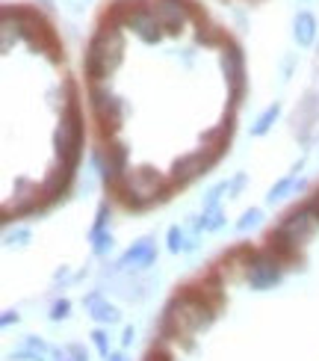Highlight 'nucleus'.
Masks as SVG:
<instances>
[{
  "instance_id": "1",
  "label": "nucleus",
  "mask_w": 319,
  "mask_h": 361,
  "mask_svg": "<svg viewBox=\"0 0 319 361\" xmlns=\"http://www.w3.org/2000/svg\"><path fill=\"white\" fill-rule=\"evenodd\" d=\"M121 54H125V39H121V30L110 21H104L101 30L95 33V39L89 42L86 51V74L92 80H104L118 63Z\"/></svg>"
},
{
  "instance_id": "2",
  "label": "nucleus",
  "mask_w": 319,
  "mask_h": 361,
  "mask_svg": "<svg viewBox=\"0 0 319 361\" xmlns=\"http://www.w3.org/2000/svg\"><path fill=\"white\" fill-rule=\"evenodd\" d=\"M56 154H59V166L74 172L83 154V118L77 101H68V107L63 113V125L56 130Z\"/></svg>"
},
{
  "instance_id": "3",
  "label": "nucleus",
  "mask_w": 319,
  "mask_h": 361,
  "mask_svg": "<svg viewBox=\"0 0 319 361\" xmlns=\"http://www.w3.org/2000/svg\"><path fill=\"white\" fill-rule=\"evenodd\" d=\"M281 269H284V264L269 249L251 252L246 258V279H249V284L254 290H266V288H272V284H278Z\"/></svg>"
},
{
  "instance_id": "4",
  "label": "nucleus",
  "mask_w": 319,
  "mask_h": 361,
  "mask_svg": "<svg viewBox=\"0 0 319 361\" xmlns=\"http://www.w3.org/2000/svg\"><path fill=\"white\" fill-rule=\"evenodd\" d=\"M219 157H222V152H216V148H199V152H192L187 157L175 160L172 180H175V184H189L192 178H199L201 172H207Z\"/></svg>"
},
{
  "instance_id": "5",
  "label": "nucleus",
  "mask_w": 319,
  "mask_h": 361,
  "mask_svg": "<svg viewBox=\"0 0 319 361\" xmlns=\"http://www.w3.org/2000/svg\"><path fill=\"white\" fill-rule=\"evenodd\" d=\"M89 104H92V113L101 122L104 133H115L118 122H121V101L106 92V89L92 86V89H89Z\"/></svg>"
},
{
  "instance_id": "6",
  "label": "nucleus",
  "mask_w": 319,
  "mask_h": 361,
  "mask_svg": "<svg viewBox=\"0 0 319 361\" xmlns=\"http://www.w3.org/2000/svg\"><path fill=\"white\" fill-rule=\"evenodd\" d=\"M225 54H222V71H225V78L227 83H231L234 89V104L242 98V92H246V59H242V51L237 48L234 42H225L222 44Z\"/></svg>"
},
{
  "instance_id": "7",
  "label": "nucleus",
  "mask_w": 319,
  "mask_h": 361,
  "mask_svg": "<svg viewBox=\"0 0 319 361\" xmlns=\"http://www.w3.org/2000/svg\"><path fill=\"white\" fill-rule=\"evenodd\" d=\"M151 9H154L157 21L163 24L165 33H180V27L192 18V4L189 0H157Z\"/></svg>"
},
{
  "instance_id": "8",
  "label": "nucleus",
  "mask_w": 319,
  "mask_h": 361,
  "mask_svg": "<svg viewBox=\"0 0 319 361\" xmlns=\"http://www.w3.org/2000/svg\"><path fill=\"white\" fill-rule=\"evenodd\" d=\"M101 172H104L106 187L115 190L121 180L127 178V148H125V145H118V142H113L110 148H106V152H104V166H101Z\"/></svg>"
},
{
  "instance_id": "9",
  "label": "nucleus",
  "mask_w": 319,
  "mask_h": 361,
  "mask_svg": "<svg viewBox=\"0 0 319 361\" xmlns=\"http://www.w3.org/2000/svg\"><path fill=\"white\" fill-rule=\"evenodd\" d=\"M278 228H281L287 237H290L293 243H299V246H301V243H305V240L313 234V228H316V216L311 214L308 204H305V207L293 210V214H287Z\"/></svg>"
},
{
  "instance_id": "10",
  "label": "nucleus",
  "mask_w": 319,
  "mask_h": 361,
  "mask_svg": "<svg viewBox=\"0 0 319 361\" xmlns=\"http://www.w3.org/2000/svg\"><path fill=\"white\" fill-rule=\"evenodd\" d=\"M127 27H130L142 42H148V44L160 42V36H163V24L157 21L154 9H148V6H139V9H136V12H133V18L127 21Z\"/></svg>"
},
{
  "instance_id": "11",
  "label": "nucleus",
  "mask_w": 319,
  "mask_h": 361,
  "mask_svg": "<svg viewBox=\"0 0 319 361\" xmlns=\"http://www.w3.org/2000/svg\"><path fill=\"white\" fill-rule=\"evenodd\" d=\"M154 258H157L154 243H151V240H139V243H133V246L118 258V267H121V269H133V267L142 269V267L154 264Z\"/></svg>"
},
{
  "instance_id": "12",
  "label": "nucleus",
  "mask_w": 319,
  "mask_h": 361,
  "mask_svg": "<svg viewBox=\"0 0 319 361\" xmlns=\"http://www.w3.org/2000/svg\"><path fill=\"white\" fill-rule=\"evenodd\" d=\"M266 249L275 255V258L281 261V264H290V261H296L299 258V243H293L290 237H287L281 228H275L269 234V243H266Z\"/></svg>"
},
{
  "instance_id": "13",
  "label": "nucleus",
  "mask_w": 319,
  "mask_h": 361,
  "mask_svg": "<svg viewBox=\"0 0 319 361\" xmlns=\"http://www.w3.org/2000/svg\"><path fill=\"white\" fill-rule=\"evenodd\" d=\"M86 308H89V314L98 320V323H118V311L106 302V299L101 296V293H89L86 296Z\"/></svg>"
},
{
  "instance_id": "14",
  "label": "nucleus",
  "mask_w": 319,
  "mask_h": 361,
  "mask_svg": "<svg viewBox=\"0 0 319 361\" xmlns=\"http://www.w3.org/2000/svg\"><path fill=\"white\" fill-rule=\"evenodd\" d=\"M293 27H296V30H293L296 42L301 44V48H311L313 39H316V18H313V15H311V12H299Z\"/></svg>"
},
{
  "instance_id": "15",
  "label": "nucleus",
  "mask_w": 319,
  "mask_h": 361,
  "mask_svg": "<svg viewBox=\"0 0 319 361\" xmlns=\"http://www.w3.org/2000/svg\"><path fill=\"white\" fill-rule=\"evenodd\" d=\"M278 116H281V104H269V107L263 110V116L257 118V125L251 128V133H254V137H263V133H266L272 125H275Z\"/></svg>"
},
{
  "instance_id": "16",
  "label": "nucleus",
  "mask_w": 319,
  "mask_h": 361,
  "mask_svg": "<svg viewBox=\"0 0 319 361\" xmlns=\"http://www.w3.org/2000/svg\"><path fill=\"white\" fill-rule=\"evenodd\" d=\"M51 355H54V361H86L89 355H86V350L80 347V343H68V347H56V350H51Z\"/></svg>"
},
{
  "instance_id": "17",
  "label": "nucleus",
  "mask_w": 319,
  "mask_h": 361,
  "mask_svg": "<svg viewBox=\"0 0 319 361\" xmlns=\"http://www.w3.org/2000/svg\"><path fill=\"white\" fill-rule=\"evenodd\" d=\"M169 252H189V240H187V234H184V228L180 225H172L169 228Z\"/></svg>"
},
{
  "instance_id": "18",
  "label": "nucleus",
  "mask_w": 319,
  "mask_h": 361,
  "mask_svg": "<svg viewBox=\"0 0 319 361\" xmlns=\"http://www.w3.org/2000/svg\"><path fill=\"white\" fill-rule=\"evenodd\" d=\"M293 187H296V175H287V178H281L278 184L269 190V195H266V199H269V202H278V199H284V195L290 192Z\"/></svg>"
},
{
  "instance_id": "19",
  "label": "nucleus",
  "mask_w": 319,
  "mask_h": 361,
  "mask_svg": "<svg viewBox=\"0 0 319 361\" xmlns=\"http://www.w3.org/2000/svg\"><path fill=\"white\" fill-rule=\"evenodd\" d=\"M110 249H113V234L110 231H98V234H92V252L95 255H110Z\"/></svg>"
},
{
  "instance_id": "20",
  "label": "nucleus",
  "mask_w": 319,
  "mask_h": 361,
  "mask_svg": "<svg viewBox=\"0 0 319 361\" xmlns=\"http://www.w3.org/2000/svg\"><path fill=\"white\" fill-rule=\"evenodd\" d=\"M199 42H201V44H210V48H213V44H225V39H222V33H219L216 27H201Z\"/></svg>"
},
{
  "instance_id": "21",
  "label": "nucleus",
  "mask_w": 319,
  "mask_h": 361,
  "mask_svg": "<svg viewBox=\"0 0 319 361\" xmlns=\"http://www.w3.org/2000/svg\"><path fill=\"white\" fill-rule=\"evenodd\" d=\"M261 216H263L261 210H257V207H251V210H246V214H242V219L237 222V228H239V231H249L251 225H257V222H261Z\"/></svg>"
},
{
  "instance_id": "22",
  "label": "nucleus",
  "mask_w": 319,
  "mask_h": 361,
  "mask_svg": "<svg viewBox=\"0 0 319 361\" xmlns=\"http://www.w3.org/2000/svg\"><path fill=\"white\" fill-rule=\"evenodd\" d=\"M68 311H71V302H68V299H59V302H54V308H51V320H54V323L65 320Z\"/></svg>"
},
{
  "instance_id": "23",
  "label": "nucleus",
  "mask_w": 319,
  "mask_h": 361,
  "mask_svg": "<svg viewBox=\"0 0 319 361\" xmlns=\"http://www.w3.org/2000/svg\"><path fill=\"white\" fill-rule=\"evenodd\" d=\"M92 341H95V347L104 358H110V341H106V332H101V329H95L92 332Z\"/></svg>"
},
{
  "instance_id": "24",
  "label": "nucleus",
  "mask_w": 319,
  "mask_h": 361,
  "mask_svg": "<svg viewBox=\"0 0 319 361\" xmlns=\"http://www.w3.org/2000/svg\"><path fill=\"white\" fill-rule=\"evenodd\" d=\"M106 219H110V204H101L98 207V216H95V225H92V234H98V231L106 228Z\"/></svg>"
},
{
  "instance_id": "25",
  "label": "nucleus",
  "mask_w": 319,
  "mask_h": 361,
  "mask_svg": "<svg viewBox=\"0 0 319 361\" xmlns=\"http://www.w3.org/2000/svg\"><path fill=\"white\" fill-rule=\"evenodd\" d=\"M308 210H311V214L316 216V222H319V190L311 195V202H308Z\"/></svg>"
},
{
  "instance_id": "26",
  "label": "nucleus",
  "mask_w": 319,
  "mask_h": 361,
  "mask_svg": "<svg viewBox=\"0 0 319 361\" xmlns=\"http://www.w3.org/2000/svg\"><path fill=\"white\" fill-rule=\"evenodd\" d=\"M145 361H172V358H169V355H165L163 350H154V353H151V355H148Z\"/></svg>"
},
{
  "instance_id": "27",
  "label": "nucleus",
  "mask_w": 319,
  "mask_h": 361,
  "mask_svg": "<svg viewBox=\"0 0 319 361\" xmlns=\"http://www.w3.org/2000/svg\"><path fill=\"white\" fill-rule=\"evenodd\" d=\"M0 323H4V326H9V323H18V314H15V311H6V314H4V320H0Z\"/></svg>"
},
{
  "instance_id": "28",
  "label": "nucleus",
  "mask_w": 319,
  "mask_h": 361,
  "mask_svg": "<svg viewBox=\"0 0 319 361\" xmlns=\"http://www.w3.org/2000/svg\"><path fill=\"white\" fill-rule=\"evenodd\" d=\"M130 341H133V329L127 326V329H125V338H121V343H125V347H127V343H130Z\"/></svg>"
},
{
  "instance_id": "29",
  "label": "nucleus",
  "mask_w": 319,
  "mask_h": 361,
  "mask_svg": "<svg viewBox=\"0 0 319 361\" xmlns=\"http://www.w3.org/2000/svg\"><path fill=\"white\" fill-rule=\"evenodd\" d=\"M106 361H125V355H121V353H110V358H106Z\"/></svg>"
}]
</instances>
